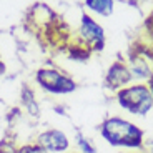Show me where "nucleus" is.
<instances>
[{"label":"nucleus","instance_id":"nucleus-1","mask_svg":"<svg viewBox=\"0 0 153 153\" xmlns=\"http://www.w3.org/2000/svg\"><path fill=\"white\" fill-rule=\"evenodd\" d=\"M100 137L111 146L117 148H143V138L145 133L140 126L133 122L125 120L122 117H110L100 126Z\"/></svg>","mask_w":153,"mask_h":153},{"label":"nucleus","instance_id":"nucleus-2","mask_svg":"<svg viewBox=\"0 0 153 153\" xmlns=\"http://www.w3.org/2000/svg\"><path fill=\"white\" fill-rule=\"evenodd\" d=\"M117 103L126 113L145 117L153 108V95L150 93L146 83L128 85L126 88L117 92Z\"/></svg>","mask_w":153,"mask_h":153},{"label":"nucleus","instance_id":"nucleus-3","mask_svg":"<svg viewBox=\"0 0 153 153\" xmlns=\"http://www.w3.org/2000/svg\"><path fill=\"white\" fill-rule=\"evenodd\" d=\"M35 82L43 90L55 95H68L76 90L75 80L57 68H40L35 75Z\"/></svg>","mask_w":153,"mask_h":153},{"label":"nucleus","instance_id":"nucleus-4","mask_svg":"<svg viewBox=\"0 0 153 153\" xmlns=\"http://www.w3.org/2000/svg\"><path fill=\"white\" fill-rule=\"evenodd\" d=\"M78 35L82 43H85L92 52H102L105 48V30L92 15H82Z\"/></svg>","mask_w":153,"mask_h":153},{"label":"nucleus","instance_id":"nucleus-5","mask_svg":"<svg viewBox=\"0 0 153 153\" xmlns=\"http://www.w3.org/2000/svg\"><path fill=\"white\" fill-rule=\"evenodd\" d=\"M131 82H133V76H131V72L125 62L117 60L108 67L107 75H105V87L108 90L117 93L123 88H126Z\"/></svg>","mask_w":153,"mask_h":153},{"label":"nucleus","instance_id":"nucleus-6","mask_svg":"<svg viewBox=\"0 0 153 153\" xmlns=\"http://www.w3.org/2000/svg\"><path fill=\"white\" fill-rule=\"evenodd\" d=\"M38 145L43 146L47 152H52V153H63L68 150L70 142H68V137L62 130H47L43 133L38 135Z\"/></svg>","mask_w":153,"mask_h":153},{"label":"nucleus","instance_id":"nucleus-7","mask_svg":"<svg viewBox=\"0 0 153 153\" xmlns=\"http://www.w3.org/2000/svg\"><path fill=\"white\" fill-rule=\"evenodd\" d=\"M128 68H130L131 72V76H133V80H138L140 83H142L143 80L148 82L150 76L153 75V68L150 67V63L146 62V58L143 57V55H133V57L130 58V65H128Z\"/></svg>","mask_w":153,"mask_h":153},{"label":"nucleus","instance_id":"nucleus-8","mask_svg":"<svg viewBox=\"0 0 153 153\" xmlns=\"http://www.w3.org/2000/svg\"><path fill=\"white\" fill-rule=\"evenodd\" d=\"M85 7L100 17H110L115 10V2L113 0H87Z\"/></svg>","mask_w":153,"mask_h":153},{"label":"nucleus","instance_id":"nucleus-9","mask_svg":"<svg viewBox=\"0 0 153 153\" xmlns=\"http://www.w3.org/2000/svg\"><path fill=\"white\" fill-rule=\"evenodd\" d=\"M92 55V50L88 48L85 43H80V45H73L70 47L68 50V57L70 60H75V62H87Z\"/></svg>","mask_w":153,"mask_h":153},{"label":"nucleus","instance_id":"nucleus-10","mask_svg":"<svg viewBox=\"0 0 153 153\" xmlns=\"http://www.w3.org/2000/svg\"><path fill=\"white\" fill-rule=\"evenodd\" d=\"M20 98H22V103L25 105L28 110H30V113H33V115L38 113V107H37V103H35L33 90H30L28 87H23V88H22V95H20Z\"/></svg>","mask_w":153,"mask_h":153},{"label":"nucleus","instance_id":"nucleus-11","mask_svg":"<svg viewBox=\"0 0 153 153\" xmlns=\"http://www.w3.org/2000/svg\"><path fill=\"white\" fill-rule=\"evenodd\" d=\"M75 143H76V146H78V150H80L82 153H97V148L92 143V140L83 137L82 131H76L75 133Z\"/></svg>","mask_w":153,"mask_h":153},{"label":"nucleus","instance_id":"nucleus-12","mask_svg":"<svg viewBox=\"0 0 153 153\" xmlns=\"http://www.w3.org/2000/svg\"><path fill=\"white\" fill-rule=\"evenodd\" d=\"M15 153H48V152H47L43 146H40L38 143H35V145H23V146H20Z\"/></svg>","mask_w":153,"mask_h":153},{"label":"nucleus","instance_id":"nucleus-13","mask_svg":"<svg viewBox=\"0 0 153 153\" xmlns=\"http://www.w3.org/2000/svg\"><path fill=\"white\" fill-rule=\"evenodd\" d=\"M145 30L146 33L150 35V38H152V42H153V12L150 13V17L145 20Z\"/></svg>","mask_w":153,"mask_h":153},{"label":"nucleus","instance_id":"nucleus-14","mask_svg":"<svg viewBox=\"0 0 153 153\" xmlns=\"http://www.w3.org/2000/svg\"><path fill=\"white\" fill-rule=\"evenodd\" d=\"M0 153H15V152H12L5 143H0Z\"/></svg>","mask_w":153,"mask_h":153},{"label":"nucleus","instance_id":"nucleus-15","mask_svg":"<svg viewBox=\"0 0 153 153\" xmlns=\"http://www.w3.org/2000/svg\"><path fill=\"white\" fill-rule=\"evenodd\" d=\"M146 87H148V90H150V93L153 95V75L150 76V80L146 82Z\"/></svg>","mask_w":153,"mask_h":153},{"label":"nucleus","instance_id":"nucleus-16","mask_svg":"<svg viewBox=\"0 0 153 153\" xmlns=\"http://www.w3.org/2000/svg\"><path fill=\"white\" fill-rule=\"evenodd\" d=\"M4 72H5V63H4L2 60H0V75H2Z\"/></svg>","mask_w":153,"mask_h":153},{"label":"nucleus","instance_id":"nucleus-17","mask_svg":"<svg viewBox=\"0 0 153 153\" xmlns=\"http://www.w3.org/2000/svg\"><path fill=\"white\" fill-rule=\"evenodd\" d=\"M148 57H150V60L153 62V50H152V52H150V53H148Z\"/></svg>","mask_w":153,"mask_h":153},{"label":"nucleus","instance_id":"nucleus-18","mask_svg":"<svg viewBox=\"0 0 153 153\" xmlns=\"http://www.w3.org/2000/svg\"><path fill=\"white\" fill-rule=\"evenodd\" d=\"M118 153H131V152H118Z\"/></svg>","mask_w":153,"mask_h":153},{"label":"nucleus","instance_id":"nucleus-19","mask_svg":"<svg viewBox=\"0 0 153 153\" xmlns=\"http://www.w3.org/2000/svg\"><path fill=\"white\" fill-rule=\"evenodd\" d=\"M73 153H75V152H73Z\"/></svg>","mask_w":153,"mask_h":153}]
</instances>
